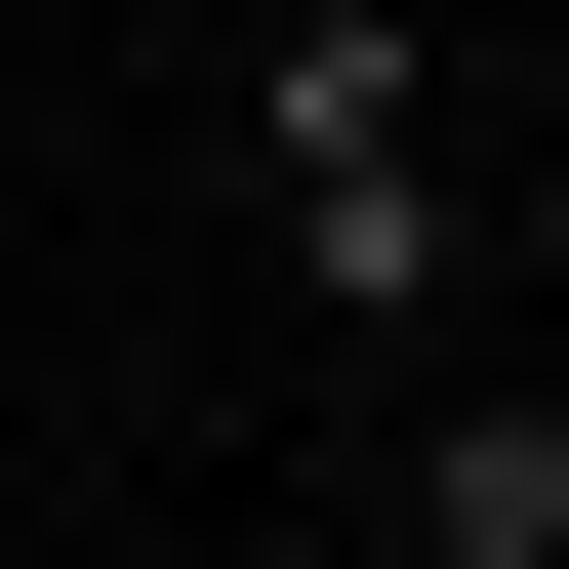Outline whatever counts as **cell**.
<instances>
[{"label": "cell", "mask_w": 569, "mask_h": 569, "mask_svg": "<svg viewBox=\"0 0 569 569\" xmlns=\"http://www.w3.org/2000/svg\"><path fill=\"white\" fill-rule=\"evenodd\" d=\"M203 41H284V0H203Z\"/></svg>", "instance_id": "cell-5"}, {"label": "cell", "mask_w": 569, "mask_h": 569, "mask_svg": "<svg viewBox=\"0 0 569 569\" xmlns=\"http://www.w3.org/2000/svg\"><path fill=\"white\" fill-rule=\"evenodd\" d=\"M203 122H244L326 367H488V122H448V0H284V41H203Z\"/></svg>", "instance_id": "cell-1"}, {"label": "cell", "mask_w": 569, "mask_h": 569, "mask_svg": "<svg viewBox=\"0 0 569 569\" xmlns=\"http://www.w3.org/2000/svg\"><path fill=\"white\" fill-rule=\"evenodd\" d=\"M488 244H529V326H569V82H529V163H488Z\"/></svg>", "instance_id": "cell-3"}, {"label": "cell", "mask_w": 569, "mask_h": 569, "mask_svg": "<svg viewBox=\"0 0 569 569\" xmlns=\"http://www.w3.org/2000/svg\"><path fill=\"white\" fill-rule=\"evenodd\" d=\"M407 569H569V407L529 367H407Z\"/></svg>", "instance_id": "cell-2"}, {"label": "cell", "mask_w": 569, "mask_h": 569, "mask_svg": "<svg viewBox=\"0 0 569 569\" xmlns=\"http://www.w3.org/2000/svg\"><path fill=\"white\" fill-rule=\"evenodd\" d=\"M448 41H529V82H569V0H448Z\"/></svg>", "instance_id": "cell-4"}]
</instances>
